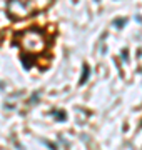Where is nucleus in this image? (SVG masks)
Returning <instances> with one entry per match:
<instances>
[{
    "instance_id": "obj_1",
    "label": "nucleus",
    "mask_w": 142,
    "mask_h": 150,
    "mask_svg": "<svg viewBox=\"0 0 142 150\" xmlns=\"http://www.w3.org/2000/svg\"><path fill=\"white\" fill-rule=\"evenodd\" d=\"M18 43L27 54H40L45 48V37L38 28H28L18 37Z\"/></svg>"
},
{
    "instance_id": "obj_2",
    "label": "nucleus",
    "mask_w": 142,
    "mask_h": 150,
    "mask_svg": "<svg viewBox=\"0 0 142 150\" xmlns=\"http://www.w3.org/2000/svg\"><path fill=\"white\" fill-rule=\"evenodd\" d=\"M45 5H47V4L38 5V4H35V2H9L7 8H9V12H10L13 17L22 18V17L32 15L33 12H37L38 8H42V7H45Z\"/></svg>"
},
{
    "instance_id": "obj_3",
    "label": "nucleus",
    "mask_w": 142,
    "mask_h": 150,
    "mask_svg": "<svg viewBox=\"0 0 142 150\" xmlns=\"http://www.w3.org/2000/svg\"><path fill=\"white\" fill-rule=\"evenodd\" d=\"M87 77H89V67L87 65H84V74H82V79H80V83H85Z\"/></svg>"
}]
</instances>
